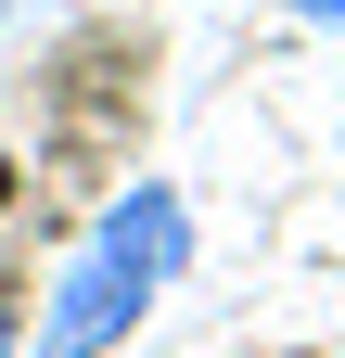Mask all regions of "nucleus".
Segmentation results:
<instances>
[{
	"label": "nucleus",
	"instance_id": "obj_1",
	"mask_svg": "<svg viewBox=\"0 0 345 358\" xmlns=\"http://www.w3.org/2000/svg\"><path fill=\"white\" fill-rule=\"evenodd\" d=\"M179 268H192V205H179V179H128L90 231H77V256L38 282L26 345H38V358H115V345L166 307Z\"/></svg>",
	"mask_w": 345,
	"mask_h": 358
},
{
	"label": "nucleus",
	"instance_id": "obj_2",
	"mask_svg": "<svg viewBox=\"0 0 345 358\" xmlns=\"http://www.w3.org/2000/svg\"><path fill=\"white\" fill-rule=\"evenodd\" d=\"M0 358H26V307L13 294H0Z\"/></svg>",
	"mask_w": 345,
	"mask_h": 358
},
{
	"label": "nucleus",
	"instance_id": "obj_3",
	"mask_svg": "<svg viewBox=\"0 0 345 358\" xmlns=\"http://www.w3.org/2000/svg\"><path fill=\"white\" fill-rule=\"evenodd\" d=\"M294 13H307V26H345V0H294Z\"/></svg>",
	"mask_w": 345,
	"mask_h": 358
}]
</instances>
